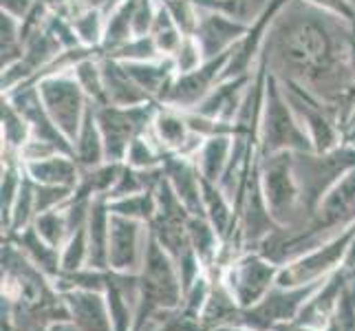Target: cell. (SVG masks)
Listing matches in <instances>:
<instances>
[{
    "label": "cell",
    "instance_id": "1",
    "mask_svg": "<svg viewBox=\"0 0 355 331\" xmlns=\"http://www.w3.org/2000/svg\"><path fill=\"white\" fill-rule=\"evenodd\" d=\"M353 24L313 9L304 0H287L267 31L265 65L278 80L293 82L322 102L347 89V35Z\"/></svg>",
    "mask_w": 355,
    "mask_h": 331
},
{
    "label": "cell",
    "instance_id": "2",
    "mask_svg": "<svg viewBox=\"0 0 355 331\" xmlns=\"http://www.w3.org/2000/svg\"><path fill=\"white\" fill-rule=\"evenodd\" d=\"M139 272V305H137V318H135V329L141 331L144 325L150 321L157 312L164 309H177L183 303V285L179 276L177 261L170 256L157 239L150 235L146 239L144 261Z\"/></svg>",
    "mask_w": 355,
    "mask_h": 331
},
{
    "label": "cell",
    "instance_id": "3",
    "mask_svg": "<svg viewBox=\"0 0 355 331\" xmlns=\"http://www.w3.org/2000/svg\"><path fill=\"white\" fill-rule=\"evenodd\" d=\"M313 151L307 130L302 128L296 110L289 104L283 84L267 69V87L263 100V113L259 121V155L276 153H302Z\"/></svg>",
    "mask_w": 355,
    "mask_h": 331
},
{
    "label": "cell",
    "instance_id": "4",
    "mask_svg": "<svg viewBox=\"0 0 355 331\" xmlns=\"http://www.w3.org/2000/svg\"><path fill=\"white\" fill-rule=\"evenodd\" d=\"M291 157H293V173H296L298 179L302 207L307 219L313 214V210L322 201L324 194L351 168H355V146L351 142L340 144L338 148L327 153L302 151V153H291Z\"/></svg>",
    "mask_w": 355,
    "mask_h": 331
},
{
    "label": "cell",
    "instance_id": "5",
    "mask_svg": "<svg viewBox=\"0 0 355 331\" xmlns=\"http://www.w3.org/2000/svg\"><path fill=\"white\" fill-rule=\"evenodd\" d=\"M259 177L263 197L269 207V214L278 228H298L307 221L302 207V194L296 173H293L291 153L259 155Z\"/></svg>",
    "mask_w": 355,
    "mask_h": 331
},
{
    "label": "cell",
    "instance_id": "6",
    "mask_svg": "<svg viewBox=\"0 0 355 331\" xmlns=\"http://www.w3.org/2000/svg\"><path fill=\"white\" fill-rule=\"evenodd\" d=\"M97 126L102 130L106 162L124 164L130 144L139 135L148 133L153 126L159 102H148L139 106H113V104H93Z\"/></svg>",
    "mask_w": 355,
    "mask_h": 331
},
{
    "label": "cell",
    "instance_id": "7",
    "mask_svg": "<svg viewBox=\"0 0 355 331\" xmlns=\"http://www.w3.org/2000/svg\"><path fill=\"white\" fill-rule=\"evenodd\" d=\"M35 84H38L40 100L49 117L53 119V124L73 146V139H76L82 121L91 108V100L87 97V93L82 91L71 71L49 73V76L35 80Z\"/></svg>",
    "mask_w": 355,
    "mask_h": 331
},
{
    "label": "cell",
    "instance_id": "8",
    "mask_svg": "<svg viewBox=\"0 0 355 331\" xmlns=\"http://www.w3.org/2000/svg\"><path fill=\"white\" fill-rule=\"evenodd\" d=\"M353 237H355V223L349 226L345 232H340L331 241L320 245V248L289 261L285 267L278 269L276 285L278 287H302V285H309L324 278L329 272H336V267L345 261Z\"/></svg>",
    "mask_w": 355,
    "mask_h": 331
},
{
    "label": "cell",
    "instance_id": "9",
    "mask_svg": "<svg viewBox=\"0 0 355 331\" xmlns=\"http://www.w3.org/2000/svg\"><path fill=\"white\" fill-rule=\"evenodd\" d=\"M278 265L263 254H245L225 269L221 283L230 289L241 309L259 305L276 285Z\"/></svg>",
    "mask_w": 355,
    "mask_h": 331
},
{
    "label": "cell",
    "instance_id": "10",
    "mask_svg": "<svg viewBox=\"0 0 355 331\" xmlns=\"http://www.w3.org/2000/svg\"><path fill=\"white\" fill-rule=\"evenodd\" d=\"M227 58H230V53L210 58V60H205L199 69L175 76V80L170 82V87L159 104L183 110V113H186V110L199 108V104L210 95V91L223 80Z\"/></svg>",
    "mask_w": 355,
    "mask_h": 331
},
{
    "label": "cell",
    "instance_id": "11",
    "mask_svg": "<svg viewBox=\"0 0 355 331\" xmlns=\"http://www.w3.org/2000/svg\"><path fill=\"white\" fill-rule=\"evenodd\" d=\"M146 223L111 212V232H108V269L128 272L141 267L148 230Z\"/></svg>",
    "mask_w": 355,
    "mask_h": 331
},
{
    "label": "cell",
    "instance_id": "12",
    "mask_svg": "<svg viewBox=\"0 0 355 331\" xmlns=\"http://www.w3.org/2000/svg\"><path fill=\"white\" fill-rule=\"evenodd\" d=\"M248 31H250L248 24L232 20L230 16L221 14V11L199 7L197 29H194L192 35L199 40L205 60H210V58H218V56L230 53L232 49H234L245 35H248Z\"/></svg>",
    "mask_w": 355,
    "mask_h": 331
},
{
    "label": "cell",
    "instance_id": "13",
    "mask_svg": "<svg viewBox=\"0 0 355 331\" xmlns=\"http://www.w3.org/2000/svg\"><path fill=\"white\" fill-rule=\"evenodd\" d=\"M150 130L166 153H177V155L194 159V155H197V151L203 144V137H199V135H194L190 130L186 115L177 108H170L164 104H159Z\"/></svg>",
    "mask_w": 355,
    "mask_h": 331
},
{
    "label": "cell",
    "instance_id": "14",
    "mask_svg": "<svg viewBox=\"0 0 355 331\" xmlns=\"http://www.w3.org/2000/svg\"><path fill=\"white\" fill-rule=\"evenodd\" d=\"M164 177L173 186L179 201L192 217H203V177L192 157L168 153L164 162Z\"/></svg>",
    "mask_w": 355,
    "mask_h": 331
},
{
    "label": "cell",
    "instance_id": "15",
    "mask_svg": "<svg viewBox=\"0 0 355 331\" xmlns=\"http://www.w3.org/2000/svg\"><path fill=\"white\" fill-rule=\"evenodd\" d=\"M71 321L80 331H113L111 312H108L106 294L91 289L62 291Z\"/></svg>",
    "mask_w": 355,
    "mask_h": 331
},
{
    "label": "cell",
    "instance_id": "16",
    "mask_svg": "<svg viewBox=\"0 0 355 331\" xmlns=\"http://www.w3.org/2000/svg\"><path fill=\"white\" fill-rule=\"evenodd\" d=\"M102 76H104L106 104L128 108V106L155 102L153 97L132 80V76L126 71L124 62H119V60L102 56Z\"/></svg>",
    "mask_w": 355,
    "mask_h": 331
},
{
    "label": "cell",
    "instance_id": "17",
    "mask_svg": "<svg viewBox=\"0 0 355 331\" xmlns=\"http://www.w3.org/2000/svg\"><path fill=\"white\" fill-rule=\"evenodd\" d=\"M24 175L33 183H42V186H60V188H78L82 168L78 166L76 157L69 153H58L53 157L40 159V162L22 164Z\"/></svg>",
    "mask_w": 355,
    "mask_h": 331
},
{
    "label": "cell",
    "instance_id": "18",
    "mask_svg": "<svg viewBox=\"0 0 355 331\" xmlns=\"http://www.w3.org/2000/svg\"><path fill=\"white\" fill-rule=\"evenodd\" d=\"M232 148H234V133H221L203 139L201 148L194 155L199 173L205 181L218 183L230 164Z\"/></svg>",
    "mask_w": 355,
    "mask_h": 331
},
{
    "label": "cell",
    "instance_id": "19",
    "mask_svg": "<svg viewBox=\"0 0 355 331\" xmlns=\"http://www.w3.org/2000/svg\"><path fill=\"white\" fill-rule=\"evenodd\" d=\"M9 239L14 241L18 248L27 254V259L33 265H38L49 278H55V280L60 278V274H62V265H60V261H62V250L49 245L38 232H35L33 226L16 232V235H9Z\"/></svg>",
    "mask_w": 355,
    "mask_h": 331
},
{
    "label": "cell",
    "instance_id": "20",
    "mask_svg": "<svg viewBox=\"0 0 355 331\" xmlns=\"http://www.w3.org/2000/svg\"><path fill=\"white\" fill-rule=\"evenodd\" d=\"M73 157L82 170L97 168L106 164V148H104V139H102V130L97 126V117H95V108L91 104L87 117H84L82 126L73 139Z\"/></svg>",
    "mask_w": 355,
    "mask_h": 331
},
{
    "label": "cell",
    "instance_id": "21",
    "mask_svg": "<svg viewBox=\"0 0 355 331\" xmlns=\"http://www.w3.org/2000/svg\"><path fill=\"white\" fill-rule=\"evenodd\" d=\"M0 135H3V155H16V157H20L24 144L31 139V126L27 117L5 95H3V104H0Z\"/></svg>",
    "mask_w": 355,
    "mask_h": 331
},
{
    "label": "cell",
    "instance_id": "22",
    "mask_svg": "<svg viewBox=\"0 0 355 331\" xmlns=\"http://www.w3.org/2000/svg\"><path fill=\"white\" fill-rule=\"evenodd\" d=\"M73 78L78 80L82 91L87 93L91 104H106V93H104V76H102V56H87L73 67Z\"/></svg>",
    "mask_w": 355,
    "mask_h": 331
},
{
    "label": "cell",
    "instance_id": "23",
    "mask_svg": "<svg viewBox=\"0 0 355 331\" xmlns=\"http://www.w3.org/2000/svg\"><path fill=\"white\" fill-rule=\"evenodd\" d=\"M188 237H190V248L197 252L203 265H212V261L218 256V245H221V237L216 235V230L205 217H190L188 221Z\"/></svg>",
    "mask_w": 355,
    "mask_h": 331
},
{
    "label": "cell",
    "instance_id": "24",
    "mask_svg": "<svg viewBox=\"0 0 355 331\" xmlns=\"http://www.w3.org/2000/svg\"><path fill=\"white\" fill-rule=\"evenodd\" d=\"M71 24L82 46L100 51L106 33V14L100 9H80L71 16Z\"/></svg>",
    "mask_w": 355,
    "mask_h": 331
},
{
    "label": "cell",
    "instance_id": "25",
    "mask_svg": "<svg viewBox=\"0 0 355 331\" xmlns=\"http://www.w3.org/2000/svg\"><path fill=\"white\" fill-rule=\"evenodd\" d=\"M108 210H111L113 214L141 221V223L148 226L150 221L155 219V212H157L155 188L146 190V192H139V194H130V197L111 199V201H108Z\"/></svg>",
    "mask_w": 355,
    "mask_h": 331
},
{
    "label": "cell",
    "instance_id": "26",
    "mask_svg": "<svg viewBox=\"0 0 355 331\" xmlns=\"http://www.w3.org/2000/svg\"><path fill=\"white\" fill-rule=\"evenodd\" d=\"M183 35L186 33L179 29V24L168 14V9L159 3V11H157V18L153 24V31H150V38L157 46V51L164 58H173L183 40Z\"/></svg>",
    "mask_w": 355,
    "mask_h": 331
},
{
    "label": "cell",
    "instance_id": "27",
    "mask_svg": "<svg viewBox=\"0 0 355 331\" xmlns=\"http://www.w3.org/2000/svg\"><path fill=\"white\" fill-rule=\"evenodd\" d=\"M33 228L35 232L53 248L62 250L64 243L71 237V230H69V221H67V212H64V205L62 207H55V210H49L35 217L33 221Z\"/></svg>",
    "mask_w": 355,
    "mask_h": 331
},
{
    "label": "cell",
    "instance_id": "28",
    "mask_svg": "<svg viewBox=\"0 0 355 331\" xmlns=\"http://www.w3.org/2000/svg\"><path fill=\"white\" fill-rule=\"evenodd\" d=\"M0 53H3V67L18 62L24 53L22 22L7 14H0Z\"/></svg>",
    "mask_w": 355,
    "mask_h": 331
},
{
    "label": "cell",
    "instance_id": "29",
    "mask_svg": "<svg viewBox=\"0 0 355 331\" xmlns=\"http://www.w3.org/2000/svg\"><path fill=\"white\" fill-rule=\"evenodd\" d=\"M89 263V237H87V226L76 230L69 237V241L62 248V274H71V272H80Z\"/></svg>",
    "mask_w": 355,
    "mask_h": 331
},
{
    "label": "cell",
    "instance_id": "30",
    "mask_svg": "<svg viewBox=\"0 0 355 331\" xmlns=\"http://www.w3.org/2000/svg\"><path fill=\"white\" fill-rule=\"evenodd\" d=\"M175 62V73L181 76V73H190L194 69H199L205 62L203 49L199 44V40L194 35H183V40L177 49V53L173 56Z\"/></svg>",
    "mask_w": 355,
    "mask_h": 331
},
{
    "label": "cell",
    "instance_id": "31",
    "mask_svg": "<svg viewBox=\"0 0 355 331\" xmlns=\"http://www.w3.org/2000/svg\"><path fill=\"white\" fill-rule=\"evenodd\" d=\"M35 188V217L62 207L76 190L73 188H60V186H42V183H33Z\"/></svg>",
    "mask_w": 355,
    "mask_h": 331
},
{
    "label": "cell",
    "instance_id": "32",
    "mask_svg": "<svg viewBox=\"0 0 355 331\" xmlns=\"http://www.w3.org/2000/svg\"><path fill=\"white\" fill-rule=\"evenodd\" d=\"M304 3L311 5L318 11H322V14L340 18L355 27V3L353 0H304Z\"/></svg>",
    "mask_w": 355,
    "mask_h": 331
},
{
    "label": "cell",
    "instance_id": "33",
    "mask_svg": "<svg viewBox=\"0 0 355 331\" xmlns=\"http://www.w3.org/2000/svg\"><path fill=\"white\" fill-rule=\"evenodd\" d=\"M38 5L40 0H0V14H7L18 22H24L38 9Z\"/></svg>",
    "mask_w": 355,
    "mask_h": 331
},
{
    "label": "cell",
    "instance_id": "34",
    "mask_svg": "<svg viewBox=\"0 0 355 331\" xmlns=\"http://www.w3.org/2000/svg\"><path fill=\"white\" fill-rule=\"evenodd\" d=\"M49 331H80V329L73 321H58V323H53L51 327H49Z\"/></svg>",
    "mask_w": 355,
    "mask_h": 331
},
{
    "label": "cell",
    "instance_id": "35",
    "mask_svg": "<svg viewBox=\"0 0 355 331\" xmlns=\"http://www.w3.org/2000/svg\"><path fill=\"white\" fill-rule=\"evenodd\" d=\"M212 331H254V329L243 327V325H232V327H218V329H212Z\"/></svg>",
    "mask_w": 355,
    "mask_h": 331
}]
</instances>
